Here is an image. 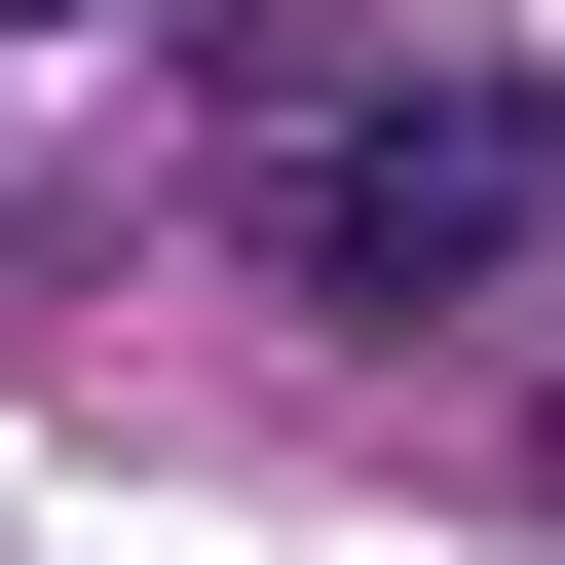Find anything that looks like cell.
Instances as JSON below:
<instances>
[{
	"instance_id": "cell-2",
	"label": "cell",
	"mask_w": 565,
	"mask_h": 565,
	"mask_svg": "<svg viewBox=\"0 0 565 565\" xmlns=\"http://www.w3.org/2000/svg\"><path fill=\"white\" fill-rule=\"evenodd\" d=\"M0 39H76V0H0Z\"/></svg>"
},
{
	"instance_id": "cell-1",
	"label": "cell",
	"mask_w": 565,
	"mask_h": 565,
	"mask_svg": "<svg viewBox=\"0 0 565 565\" xmlns=\"http://www.w3.org/2000/svg\"><path fill=\"white\" fill-rule=\"evenodd\" d=\"M527 226H565V114H302V189H264V264H302L340 340L527 302Z\"/></svg>"
}]
</instances>
